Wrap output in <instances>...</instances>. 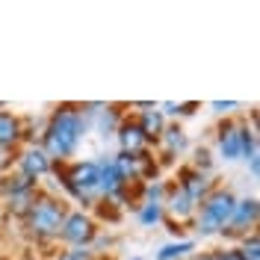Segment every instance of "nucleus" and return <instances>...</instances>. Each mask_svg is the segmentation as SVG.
<instances>
[{"mask_svg": "<svg viewBox=\"0 0 260 260\" xmlns=\"http://www.w3.org/2000/svg\"><path fill=\"white\" fill-rule=\"evenodd\" d=\"M80 113L77 110H71V107H59L53 118H50V127L45 133V145L48 151L45 154H53V157H68L77 142H80Z\"/></svg>", "mask_w": 260, "mask_h": 260, "instance_id": "1", "label": "nucleus"}, {"mask_svg": "<svg viewBox=\"0 0 260 260\" xmlns=\"http://www.w3.org/2000/svg\"><path fill=\"white\" fill-rule=\"evenodd\" d=\"M234 204H237V198L228 192V189H216L213 195H207L204 204H201L198 231H201V234H216V231H222L225 222L231 219V213H234Z\"/></svg>", "mask_w": 260, "mask_h": 260, "instance_id": "2", "label": "nucleus"}, {"mask_svg": "<svg viewBox=\"0 0 260 260\" xmlns=\"http://www.w3.org/2000/svg\"><path fill=\"white\" fill-rule=\"evenodd\" d=\"M62 222H65V210L59 201L53 198H42L39 204L30 207V231L39 234V237H53L62 231Z\"/></svg>", "mask_w": 260, "mask_h": 260, "instance_id": "3", "label": "nucleus"}, {"mask_svg": "<svg viewBox=\"0 0 260 260\" xmlns=\"http://www.w3.org/2000/svg\"><path fill=\"white\" fill-rule=\"evenodd\" d=\"M65 189L77 198H86V195L98 189V162H77L71 166V172L62 178Z\"/></svg>", "mask_w": 260, "mask_h": 260, "instance_id": "4", "label": "nucleus"}, {"mask_svg": "<svg viewBox=\"0 0 260 260\" xmlns=\"http://www.w3.org/2000/svg\"><path fill=\"white\" fill-rule=\"evenodd\" d=\"M62 237L68 240V243H74V245L92 243V237H95V225H92L89 216H83V213H71V216H65V222H62Z\"/></svg>", "mask_w": 260, "mask_h": 260, "instance_id": "5", "label": "nucleus"}, {"mask_svg": "<svg viewBox=\"0 0 260 260\" xmlns=\"http://www.w3.org/2000/svg\"><path fill=\"white\" fill-rule=\"evenodd\" d=\"M254 219H257V198H245V201H237L234 204V213H231V219H228L222 228L225 234H240L245 231L248 225H254Z\"/></svg>", "mask_w": 260, "mask_h": 260, "instance_id": "6", "label": "nucleus"}, {"mask_svg": "<svg viewBox=\"0 0 260 260\" xmlns=\"http://www.w3.org/2000/svg\"><path fill=\"white\" fill-rule=\"evenodd\" d=\"M219 148H222L225 160H237L240 157V124L225 121L219 127Z\"/></svg>", "mask_w": 260, "mask_h": 260, "instance_id": "7", "label": "nucleus"}, {"mask_svg": "<svg viewBox=\"0 0 260 260\" xmlns=\"http://www.w3.org/2000/svg\"><path fill=\"white\" fill-rule=\"evenodd\" d=\"M50 169V160L45 151H39V148H32V151H27L24 157H21V172H24V178H39V175H45Z\"/></svg>", "mask_w": 260, "mask_h": 260, "instance_id": "8", "label": "nucleus"}, {"mask_svg": "<svg viewBox=\"0 0 260 260\" xmlns=\"http://www.w3.org/2000/svg\"><path fill=\"white\" fill-rule=\"evenodd\" d=\"M121 186H124V180H121V175H118V169L113 162L98 166V189H104L107 195H115Z\"/></svg>", "mask_w": 260, "mask_h": 260, "instance_id": "9", "label": "nucleus"}, {"mask_svg": "<svg viewBox=\"0 0 260 260\" xmlns=\"http://www.w3.org/2000/svg\"><path fill=\"white\" fill-rule=\"evenodd\" d=\"M121 148H124V154H139L142 145H145V133L139 124H121Z\"/></svg>", "mask_w": 260, "mask_h": 260, "instance_id": "10", "label": "nucleus"}, {"mask_svg": "<svg viewBox=\"0 0 260 260\" xmlns=\"http://www.w3.org/2000/svg\"><path fill=\"white\" fill-rule=\"evenodd\" d=\"M207 186H210V180L204 178L201 172H189V169L183 172V186H180V189H183V192L189 195L192 201H198L201 195L207 192Z\"/></svg>", "mask_w": 260, "mask_h": 260, "instance_id": "11", "label": "nucleus"}, {"mask_svg": "<svg viewBox=\"0 0 260 260\" xmlns=\"http://www.w3.org/2000/svg\"><path fill=\"white\" fill-rule=\"evenodd\" d=\"M21 133V124L12 113H0V145H12Z\"/></svg>", "mask_w": 260, "mask_h": 260, "instance_id": "12", "label": "nucleus"}, {"mask_svg": "<svg viewBox=\"0 0 260 260\" xmlns=\"http://www.w3.org/2000/svg\"><path fill=\"white\" fill-rule=\"evenodd\" d=\"M169 210L175 213L178 219H186V216L195 210V201H192L186 192H183V189H178V192L169 195Z\"/></svg>", "mask_w": 260, "mask_h": 260, "instance_id": "13", "label": "nucleus"}, {"mask_svg": "<svg viewBox=\"0 0 260 260\" xmlns=\"http://www.w3.org/2000/svg\"><path fill=\"white\" fill-rule=\"evenodd\" d=\"M139 127H142V133H145V139H151V136H160V133H162V115L151 107V110H145V113H142V124H139Z\"/></svg>", "mask_w": 260, "mask_h": 260, "instance_id": "14", "label": "nucleus"}, {"mask_svg": "<svg viewBox=\"0 0 260 260\" xmlns=\"http://www.w3.org/2000/svg\"><path fill=\"white\" fill-rule=\"evenodd\" d=\"M240 157H245V160H254V157H257L254 130H248L245 124H240Z\"/></svg>", "mask_w": 260, "mask_h": 260, "instance_id": "15", "label": "nucleus"}, {"mask_svg": "<svg viewBox=\"0 0 260 260\" xmlns=\"http://www.w3.org/2000/svg\"><path fill=\"white\" fill-rule=\"evenodd\" d=\"M160 136H166V142H169V151H183V145H186V136H183V130H180V127L162 130Z\"/></svg>", "mask_w": 260, "mask_h": 260, "instance_id": "16", "label": "nucleus"}, {"mask_svg": "<svg viewBox=\"0 0 260 260\" xmlns=\"http://www.w3.org/2000/svg\"><path fill=\"white\" fill-rule=\"evenodd\" d=\"M192 248V243H178V245H166V248H160V254L157 257L160 260H175V257H180L183 251H189Z\"/></svg>", "mask_w": 260, "mask_h": 260, "instance_id": "17", "label": "nucleus"}, {"mask_svg": "<svg viewBox=\"0 0 260 260\" xmlns=\"http://www.w3.org/2000/svg\"><path fill=\"white\" fill-rule=\"evenodd\" d=\"M240 251H243V257H245V260H260V243H257V237L245 240V245L240 248Z\"/></svg>", "mask_w": 260, "mask_h": 260, "instance_id": "18", "label": "nucleus"}, {"mask_svg": "<svg viewBox=\"0 0 260 260\" xmlns=\"http://www.w3.org/2000/svg\"><path fill=\"white\" fill-rule=\"evenodd\" d=\"M160 216H162V207H160V204H145V207H142V216H139V219H142L145 225H151V222H157Z\"/></svg>", "mask_w": 260, "mask_h": 260, "instance_id": "19", "label": "nucleus"}, {"mask_svg": "<svg viewBox=\"0 0 260 260\" xmlns=\"http://www.w3.org/2000/svg\"><path fill=\"white\" fill-rule=\"evenodd\" d=\"M59 260H92V254H89L86 248H77V251H68V254H62Z\"/></svg>", "mask_w": 260, "mask_h": 260, "instance_id": "20", "label": "nucleus"}, {"mask_svg": "<svg viewBox=\"0 0 260 260\" xmlns=\"http://www.w3.org/2000/svg\"><path fill=\"white\" fill-rule=\"evenodd\" d=\"M234 107H237L234 101H228V104H222V101H216V104H213V110H216V113H228V110H234Z\"/></svg>", "mask_w": 260, "mask_h": 260, "instance_id": "21", "label": "nucleus"}, {"mask_svg": "<svg viewBox=\"0 0 260 260\" xmlns=\"http://www.w3.org/2000/svg\"><path fill=\"white\" fill-rule=\"evenodd\" d=\"M195 166H198V169H201V166L207 169V166H210V154H207V151H198V160H195Z\"/></svg>", "mask_w": 260, "mask_h": 260, "instance_id": "22", "label": "nucleus"}, {"mask_svg": "<svg viewBox=\"0 0 260 260\" xmlns=\"http://www.w3.org/2000/svg\"><path fill=\"white\" fill-rule=\"evenodd\" d=\"M219 260H245V257H243V251H222Z\"/></svg>", "mask_w": 260, "mask_h": 260, "instance_id": "23", "label": "nucleus"}, {"mask_svg": "<svg viewBox=\"0 0 260 260\" xmlns=\"http://www.w3.org/2000/svg\"><path fill=\"white\" fill-rule=\"evenodd\" d=\"M201 260H219V254H204Z\"/></svg>", "mask_w": 260, "mask_h": 260, "instance_id": "24", "label": "nucleus"}, {"mask_svg": "<svg viewBox=\"0 0 260 260\" xmlns=\"http://www.w3.org/2000/svg\"><path fill=\"white\" fill-rule=\"evenodd\" d=\"M136 260H139V257H136Z\"/></svg>", "mask_w": 260, "mask_h": 260, "instance_id": "25", "label": "nucleus"}]
</instances>
